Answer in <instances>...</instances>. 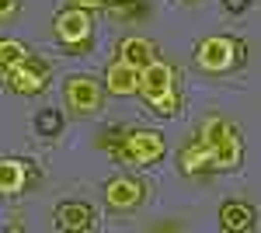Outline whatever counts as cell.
Returning a JSON list of instances; mask_svg holds the SVG:
<instances>
[{"mask_svg": "<svg viewBox=\"0 0 261 233\" xmlns=\"http://www.w3.org/2000/svg\"><path fill=\"white\" fill-rule=\"evenodd\" d=\"M241 53V45L233 39H223V35H213V39H205L199 45V66L202 70H209V73H223V70H230L233 66V59Z\"/></svg>", "mask_w": 261, "mask_h": 233, "instance_id": "6da1fadb", "label": "cell"}, {"mask_svg": "<svg viewBox=\"0 0 261 233\" xmlns=\"http://www.w3.org/2000/svg\"><path fill=\"white\" fill-rule=\"evenodd\" d=\"M136 91H140L150 105L161 101L164 94H171V91H174V73H171V66L161 63V59L146 63V66L140 70V84H136Z\"/></svg>", "mask_w": 261, "mask_h": 233, "instance_id": "7a4b0ae2", "label": "cell"}, {"mask_svg": "<svg viewBox=\"0 0 261 233\" xmlns=\"http://www.w3.org/2000/svg\"><path fill=\"white\" fill-rule=\"evenodd\" d=\"M115 153L133 164H153L164 157V136L161 133H133V136H125V146Z\"/></svg>", "mask_w": 261, "mask_h": 233, "instance_id": "3957f363", "label": "cell"}, {"mask_svg": "<svg viewBox=\"0 0 261 233\" xmlns=\"http://www.w3.org/2000/svg\"><path fill=\"white\" fill-rule=\"evenodd\" d=\"M56 35H60V42H66V45L84 49V42L91 35V18H87V11H84V7L63 11L60 18H56Z\"/></svg>", "mask_w": 261, "mask_h": 233, "instance_id": "277c9868", "label": "cell"}, {"mask_svg": "<svg viewBox=\"0 0 261 233\" xmlns=\"http://www.w3.org/2000/svg\"><path fill=\"white\" fill-rule=\"evenodd\" d=\"M209 150H213V164L216 167H237L241 164V133L233 125H223L220 136L209 143Z\"/></svg>", "mask_w": 261, "mask_h": 233, "instance_id": "5b68a950", "label": "cell"}, {"mask_svg": "<svg viewBox=\"0 0 261 233\" xmlns=\"http://www.w3.org/2000/svg\"><path fill=\"white\" fill-rule=\"evenodd\" d=\"M7 87L11 91H18V94H39L42 87H45V77H42L35 66H24V63H14V66H7Z\"/></svg>", "mask_w": 261, "mask_h": 233, "instance_id": "8992f818", "label": "cell"}, {"mask_svg": "<svg viewBox=\"0 0 261 233\" xmlns=\"http://www.w3.org/2000/svg\"><path fill=\"white\" fill-rule=\"evenodd\" d=\"M66 101L73 112H91L98 108V84L91 77H73L66 84Z\"/></svg>", "mask_w": 261, "mask_h": 233, "instance_id": "52a82bcc", "label": "cell"}, {"mask_svg": "<svg viewBox=\"0 0 261 233\" xmlns=\"http://www.w3.org/2000/svg\"><path fill=\"white\" fill-rule=\"evenodd\" d=\"M105 80H108V91L119 97H129L136 94V84H140V70H133L129 63H112L108 66V73H105Z\"/></svg>", "mask_w": 261, "mask_h": 233, "instance_id": "ba28073f", "label": "cell"}, {"mask_svg": "<svg viewBox=\"0 0 261 233\" xmlns=\"http://www.w3.org/2000/svg\"><path fill=\"white\" fill-rule=\"evenodd\" d=\"M140 198H143V185L133 181V177H115V181L108 185V202H112L115 209H129V205H136Z\"/></svg>", "mask_w": 261, "mask_h": 233, "instance_id": "9c48e42d", "label": "cell"}, {"mask_svg": "<svg viewBox=\"0 0 261 233\" xmlns=\"http://www.w3.org/2000/svg\"><path fill=\"white\" fill-rule=\"evenodd\" d=\"M119 53H122V63H129L133 70H143L146 63L157 59V56H153V45H150L146 39H125L119 45Z\"/></svg>", "mask_w": 261, "mask_h": 233, "instance_id": "30bf717a", "label": "cell"}, {"mask_svg": "<svg viewBox=\"0 0 261 233\" xmlns=\"http://www.w3.org/2000/svg\"><path fill=\"white\" fill-rule=\"evenodd\" d=\"M56 226L60 230H87L91 226V209L81 205V202H66L56 213Z\"/></svg>", "mask_w": 261, "mask_h": 233, "instance_id": "8fae6325", "label": "cell"}, {"mask_svg": "<svg viewBox=\"0 0 261 233\" xmlns=\"http://www.w3.org/2000/svg\"><path fill=\"white\" fill-rule=\"evenodd\" d=\"M213 164V150H209V143L205 139H195L192 146H185L181 150V167L188 171V174H195V171H202V167H209Z\"/></svg>", "mask_w": 261, "mask_h": 233, "instance_id": "7c38bea8", "label": "cell"}, {"mask_svg": "<svg viewBox=\"0 0 261 233\" xmlns=\"http://www.w3.org/2000/svg\"><path fill=\"white\" fill-rule=\"evenodd\" d=\"M220 223H223V230H251L254 226V213L247 205H241V202H230V205H223Z\"/></svg>", "mask_w": 261, "mask_h": 233, "instance_id": "4fadbf2b", "label": "cell"}, {"mask_svg": "<svg viewBox=\"0 0 261 233\" xmlns=\"http://www.w3.org/2000/svg\"><path fill=\"white\" fill-rule=\"evenodd\" d=\"M24 185V164L21 160H0V195L21 192Z\"/></svg>", "mask_w": 261, "mask_h": 233, "instance_id": "5bb4252c", "label": "cell"}, {"mask_svg": "<svg viewBox=\"0 0 261 233\" xmlns=\"http://www.w3.org/2000/svg\"><path fill=\"white\" fill-rule=\"evenodd\" d=\"M0 63H4V66L24 63V45L14 42V39H4V42H0Z\"/></svg>", "mask_w": 261, "mask_h": 233, "instance_id": "9a60e30c", "label": "cell"}, {"mask_svg": "<svg viewBox=\"0 0 261 233\" xmlns=\"http://www.w3.org/2000/svg\"><path fill=\"white\" fill-rule=\"evenodd\" d=\"M153 108L161 112V115H174V108H178V94L171 91V94H164L161 101H153Z\"/></svg>", "mask_w": 261, "mask_h": 233, "instance_id": "2e32d148", "label": "cell"}, {"mask_svg": "<svg viewBox=\"0 0 261 233\" xmlns=\"http://www.w3.org/2000/svg\"><path fill=\"white\" fill-rule=\"evenodd\" d=\"M39 129L45 133V136L60 133V115H53V112H45V115H39Z\"/></svg>", "mask_w": 261, "mask_h": 233, "instance_id": "e0dca14e", "label": "cell"}, {"mask_svg": "<svg viewBox=\"0 0 261 233\" xmlns=\"http://www.w3.org/2000/svg\"><path fill=\"white\" fill-rule=\"evenodd\" d=\"M14 7H18V0H0V18L14 14Z\"/></svg>", "mask_w": 261, "mask_h": 233, "instance_id": "ac0fdd59", "label": "cell"}, {"mask_svg": "<svg viewBox=\"0 0 261 233\" xmlns=\"http://www.w3.org/2000/svg\"><path fill=\"white\" fill-rule=\"evenodd\" d=\"M101 4H105V0H73V7H84V11H87V7H101Z\"/></svg>", "mask_w": 261, "mask_h": 233, "instance_id": "d6986e66", "label": "cell"}, {"mask_svg": "<svg viewBox=\"0 0 261 233\" xmlns=\"http://www.w3.org/2000/svg\"><path fill=\"white\" fill-rule=\"evenodd\" d=\"M247 7V0H226V11H244Z\"/></svg>", "mask_w": 261, "mask_h": 233, "instance_id": "ffe728a7", "label": "cell"}, {"mask_svg": "<svg viewBox=\"0 0 261 233\" xmlns=\"http://www.w3.org/2000/svg\"><path fill=\"white\" fill-rule=\"evenodd\" d=\"M4 77H7V66H4V63H0V84H4Z\"/></svg>", "mask_w": 261, "mask_h": 233, "instance_id": "44dd1931", "label": "cell"}]
</instances>
